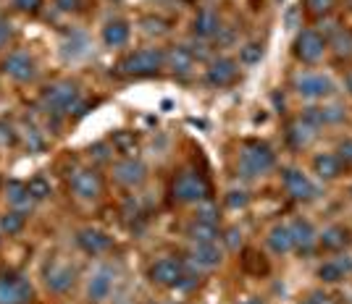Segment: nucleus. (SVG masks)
I'll use <instances>...</instances> for the list:
<instances>
[{"instance_id": "nucleus-1", "label": "nucleus", "mask_w": 352, "mask_h": 304, "mask_svg": "<svg viewBox=\"0 0 352 304\" xmlns=\"http://www.w3.org/2000/svg\"><path fill=\"white\" fill-rule=\"evenodd\" d=\"M82 97L79 92V84L72 82V79H60V82H53L43 89L40 100H43V108L50 113V116H63V113H72L76 108V102Z\"/></svg>"}, {"instance_id": "nucleus-2", "label": "nucleus", "mask_w": 352, "mask_h": 304, "mask_svg": "<svg viewBox=\"0 0 352 304\" xmlns=\"http://www.w3.org/2000/svg\"><path fill=\"white\" fill-rule=\"evenodd\" d=\"M274 165H276V152L265 145V142L248 139L242 145V152H239V174L245 176V178H255V176L268 174Z\"/></svg>"}, {"instance_id": "nucleus-3", "label": "nucleus", "mask_w": 352, "mask_h": 304, "mask_svg": "<svg viewBox=\"0 0 352 304\" xmlns=\"http://www.w3.org/2000/svg\"><path fill=\"white\" fill-rule=\"evenodd\" d=\"M166 66V53L161 47H142V50H134L126 58H121L118 63V73L124 76H155Z\"/></svg>"}, {"instance_id": "nucleus-4", "label": "nucleus", "mask_w": 352, "mask_h": 304, "mask_svg": "<svg viewBox=\"0 0 352 304\" xmlns=\"http://www.w3.org/2000/svg\"><path fill=\"white\" fill-rule=\"evenodd\" d=\"M171 197L176 202L197 204L210 197V184L206 181V176L197 171H182L171 184Z\"/></svg>"}, {"instance_id": "nucleus-5", "label": "nucleus", "mask_w": 352, "mask_h": 304, "mask_svg": "<svg viewBox=\"0 0 352 304\" xmlns=\"http://www.w3.org/2000/svg\"><path fill=\"white\" fill-rule=\"evenodd\" d=\"M34 299L30 278L16 270H0V304H30Z\"/></svg>"}, {"instance_id": "nucleus-6", "label": "nucleus", "mask_w": 352, "mask_h": 304, "mask_svg": "<svg viewBox=\"0 0 352 304\" xmlns=\"http://www.w3.org/2000/svg\"><path fill=\"white\" fill-rule=\"evenodd\" d=\"M69 187H72L76 200L95 202V200H100L105 184H103L100 171H95V168H76V171L69 176Z\"/></svg>"}, {"instance_id": "nucleus-7", "label": "nucleus", "mask_w": 352, "mask_h": 304, "mask_svg": "<svg viewBox=\"0 0 352 304\" xmlns=\"http://www.w3.org/2000/svg\"><path fill=\"white\" fill-rule=\"evenodd\" d=\"M147 278H150L153 283H158V286H168V289H174V286H184L187 268H184V262L182 260H174V257H161V260H155L153 265H150Z\"/></svg>"}, {"instance_id": "nucleus-8", "label": "nucleus", "mask_w": 352, "mask_h": 304, "mask_svg": "<svg viewBox=\"0 0 352 304\" xmlns=\"http://www.w3.org/2000/svg\"><path fill=\"white\" fill-rule=\"evenodd\" d=\"M281 184L287 189V194H289L292 200H297V202H313V200L321 194L318 187H316L300 168H284V171H281Z\"/></svg>"}, {"instance_id": "nucleus-9", "label": "nucleus", "mask_w": 352, "mask_h": 304, "mask_svg": "<svg viewBox=\"0 0 352 304\" xmlns=\"http://www.w3.org/2000/svg\"><path fill=\"white\" fill-rule=\"evenodd\" d=\"M45 286L53 294H66L76 286V268L63 260H53L45 265Z\"/></svg>"}, {"instance_id": "nucleus-10", "label": "nucleus", "mask_w": 352, "mask_h": 304, "mask_svg": "<svg viewBox=\"0 0 352 304\" xmlns=\"http://www.w3.org/2000/svg\"><path fill=\"white\" fill-rule=\"evenodd\" d=\"M326 53V40H323L318 32L305 30L297 34L294 40V58L302 60V63H318Z\"/></svg>"}, {"instance_id": "nucleus-11", "label": "nucleus", "mask_w": 352, "mask_h": 304, "mask_svg": "<svg viewBox=\"0 0 352 304\" xmlns=\"http://www.w3.org/2000/svg\"><path fill=\"white\" fill-rule=\"evenodd\" d=\"M3 71L8 73L14 82L27 84V82H32L37 76V63H34V58H32L30 53L14 50V53H8L6 60H3Z\"/></svg>"}, {"instance_id": "nucleus-12", "label": "nucleus", "mask_w": 352, "mask_h": 304, "mask_svg": "<svg viewBox=\"0 0 352 304\" xmlns=\"http://www.w3.org/2000/svg\"><path fill=\"white\" fill-rule=\"evenodd\" d=\"M113 178H116V184H121V187L137 189L140 184H145L147 165L142 163V160H137V158L118 160L116 165H113Z\"/></svg>"}, {"instance_id": "nucleus-13", "label": "nucleus", "mask_w": 352, "mask_h": 304, "mask_svg": "<svg viewBox=\"0 0 352 304\" xmlns=\"http://www.w3.org/2000/svg\"><path fill=\"white\" fill-rule=\"evenodd\" d=\"M294 89L300 97H308V100H318V97H329L334 92V82L323 73H302L297 82H294Z\"/></svg>"}, {"instance_id": "nucleus-14", "label": "nucleus", "mask_w": 352, "mask_h": 304, "mask_svg": "<svg viewBox=\"0 0 352 304\" xmlns=\"http://www.w3.org/2000/svg\"><path fill=\"white\" fill-rule=\"evenodd\" d=\"M113 283H116V270L111 265H100L87 283V299L89 302H105L113 291Z\"/></svg>"}, {"instance_id": "nucleus-15", "label": "nucleus", "mask_w": 352, "mask_h": 304, "mask_svg": "<svg viewBox=\"0 0 352 304\" xmlns=\"http://www.w3.org/2000/svg\"><path fill=\"white\" fill-rule=\"evenodd\" d=\"M208 84H213V87H232L236 84V79H239V63L234 58H219L210 63V69L206 73Z\"/></svg>"}, {"instance_id": "nucleus-16", "label": "nucleus", "mask_w": 352, "mask_h": 304, "mask_svg": "<svg viewBox=\"0 0 352 304\" xmlns=\"http://www.w3.org/2000/svg\"><path fill=\"white\" fill-rule=\"evenodd\" d=\"M76 244L82 252L98 257V255H105L113 249V239L100 229H82V231H76Z\"/></svg>"}, {"instance_id": "nucleus-17", "label": "nucleus", "mask_w": 352, "mask_h": 304, "mask_svg": "<svg viewBox=\"0 0 352 304\" xmlns=\"http://www.w3.org/2000/svg\"><path fill=\"white\" fill-rule=\"evenodd\" d=\"M316 137H318V126H313L305 116L294 118V121L287 124V142H289V147H294V150L310 147L316 142Z\"/></svg>"}, {"instance_id": "nucleus-18", "label": "nucleus", "mask_w": 352, "mask_h": 304, "mask_svg": "<svg viewBox=\"0 0 352 304\" xmlns=\"http://www.w3.org/2000/svg\"><path fill=\"white\" fill-rule=\"evenodd\" d=\"M289 231H292V239H294V249H297L300 255L316 252V246H318V233H316L310 220L297 218V220L289 223Z\"/></svg>"}, {"instance_id": "nucleus-19", "label": "nucleus", "mask_w": 352, "mask_h": 304, "mask_svg": "<svg viewBox=\"0 0 352 304\" xmlns=\"http://www.w3.org/2000/svg\"><path fill=\"white\" fill-rule=\"evenodd\" d=\"M344 160L339 158L337 152H318L313 158V174L318 176L321 181H334L339 176L344 174Z\"/></svg>"}, {"instance_id": "nucleus-20", "label": "nucleus", "mask_w": 352, "mask_h": 304, "mask_svg": "<svg viewBox=\"0 0 352 304\" xmlns=\"http://www.w3.org/2000/svg\"><path fill=\"white\" fill-rule=\"evenodd\" d=\"M221 260H223V255H221L216 242L213 244H195L190 252V262L200 270H213L221 265Z\"/></svg>"}, {"instance_id": "nucleus-21", "label": "nucleus", "mask_w": 352, "mask_h": 304, "mask_svg": "<svg viewBox=\"0 0 352 304\" xmlns=\"http://www.w3.org/2000/svg\"><path fill=\"white\" fill-rule=\"evenodd\" d=\"M192 66H195V53L187 45H176L166 53V69H171V73H176V76L190 73Z\"/></svg>"}, {"instance_id": "nucleus-22", "label": "nucleus", "mask_w": 352, "mask_h": 304, "mask_svg": "<svg viewBox=\"0 0 352 304\" xmlns=\"http://www.w3.org/2000/svg\"><path fill=\"white\" fill-rule=\"evenodd\" d=\"M219 32H221V19L216 11H210V8L197 11L195 21H192V34H195V37L208 40V37H216Z\"/></svg>"}, {"instance_id": "nucleus-23", "label": "nucleus", "mask_w": 352, "mask_h": 304, "mask_svg": "<svg viewBox=\"0 0 352 304\" xmlns=\"http://www.w3.org/2000/svg\"><path fill=\"white\" fill-rule=\"evenodd\" d=\"M302 116L308 118L313 126H326V124H339L344 121L347 113L342 105H321V108H308Z\"/></svg>"}, {"instance_id": "nucleus-24", "label": "nucleus", "mask_w": 352, "mask_h": 304, "mask_svg": "<svg viewBox=\"0 0 352 304\" xmlns=\"http://www.w3.org/2000/svg\"><path fill=\"white\" fill-rule=\"evenodd\" d=\"M129 34H132L129 21H124V19H111L103 27V43L108 45V47H124V45L129 43Z\"/></svg>"}, {"instance_id": "nucleus-25", "label": "nucleus", "mask_w": 352, "mask_h": 304, "mask_svg": "<svg viewBox=\"0 0 352 304\" xmlns=\"http://www.w3.org/2000/svg\"><path fill=\"white\" fill-rule=\"evenodd\" d=\"M350 273H352L350 257H344V260L342 257L339 260H329L318 268V278H321L323 283H339V281H344Z\"/></svg>"}, {"instance_id": "nucleus-26", "label": "nucleus", "mask_w": 352, "mask_h": 304, "mask_svg": "<svg viewBox=\"0 0 352 304\" xmlns=\"http://www.w3.org/2000/svg\"><path fill=\"white\" fill-rule=\"evenodd\" d=\"M347 244H350V231L344 226H329L318 236V246L329 249V252H339V249H344Z\"/></svg>"}, {"instance_id": "nucleus-27", "label": "nucleus", "mask_w": 352, "mask_h": 304, "mask_svg": "<svg viewBox=\"0 0 352 304\" xmlns=\"http://www.w3.org/2000/svg\"><path fill=\"white\" fill-rule=\"evenodd\" d=\"M268 246H271V252L274 255H287V252H292L294 249V239H292V231H289V226H274L271 231H268Z\"/></svg>"}, {"instance_id": "nucleus-28", "label": "nucleus", "mask_w": 352, "mask_h": 304, "mask_svg": "<svg viewBox=\"0 0 352 304\" xmlns=\"http://www.w3.org/2000/svg\"><path fill=\"white\" fill-rule=\"evenodd\" d=\"M187 236H190L192 244H213V242L219 239V226L195 220L190 229H187Z\"/></svg>"}, {"instance_id": "nucleus-29", "label": "nucleus", "mask_w": 352, "mask_h": 304, "mask_svg": "<svg viewBox=\"0 0 352 304\" xmlns=\"http://www.w3.org/2000/svg\"><path fill=\"white\" fill-rule=\"evenodd\" d=\"M6 197H8V202L14 204V207H19V210H24V207H30V204L34 202L30 194V187H27L24 181H8Z\"/></svg>"}, {"instance_id": "nucleus-30", "label": "nucleus", "mask_w": 352, "mask_h": 304, "mask_svg": "<svg viewBox=\"0 0 352 304\" xmlns=\"http://www.w3.org/2000/svg\"><path fill=\"white\" fill-rule=\"evenodd\" d=\"M24 226H27V213L24 210H11V213L0 215V233H6V236L21 233Z\"/></svg>"}, {"instance_id": "nucleus-31", "label": "nucleus", "mask_w": 352, "mask_h": 304, "mask_svg": "<svg viewBox=\"0 0 352 304\" xmlns=\"http://www.w3.org/2000/svg\"><path fill=\"white\" fill-rule=\"evenodd\" d=\"M331 50L339 60H350L352 58V30H339L331 37Z\"/></svg>"}, {"instance_id": "nucleus-32", "label": "nucleus", "mask_w": 352, "mask_h": 304, "mask_svg": "<svg viewBox=\"0 0 352 304\" xmlns=\"http://www.w3.org/2000/svg\"><path fill=\"white\" fill-rule=\"evenodd\" d=\"M111 145H113V150H118L121 155H132L134 150H137V134L134 131H113V137H111Z\"/></svg>"}, {"instance_id": "nucleus-33", "label": "nucleus", "mask_w": 352, "mask_h": 304, "mask_svg": "<svg viewBox=\"0 0 352 304\" xmlns=\"http://www.w3.org/2000/svg\"><path fill=\"white\" fill-rule=\"evenodd\" d=\"M195 220L219 226V207H216V202H213L210 197H208V200H203V202H197V210H195Z\"/></svg>"}, {"instance_id": "nucleus-34", "label": "nucleus", "mask_w": 352, "mask_h": 304, "mask_svg": "<svg viewBox=\"0 0 352 304\" xmlns=\"http://www.w3.org/2000/svg\"><path fill=\"white\" fill-rule=\"evenodd\" d=\"M261 58H263V45L261 43H248L239 50V63H245V66H255V63H261Z\"/></svg>"}, {"instance_id": "nucleus-35", "label": "nucleus", "mask_w": 352, "mask_h": 304, "mask_svg": "<svg viewBox=\"0 0 352 304\" xmlns=\"http://www.w3.org/2000/svg\"><path fill=\"white\" fill-rule=\"evenodd\" d=\"M27 187H30L32 200H47V197H50V181H47L45 176H34V178H30Z\"/></svg>"}, {"instance_id": "nucleus-36", "label": "nucleus", "mask_w": 352, "mask_h": 304, "mask_svg": "<svg viewBox=\"0 0 352 304\" xmlns=\"http://www.w3.org/2000/svg\"><path fill=\"white\" fill-rule=\"evenodd\" d=\"M16 142H19V131L8 121H0V147H14Z\"/></svg>"}, {"instance_id": "nucleus-37", "label": "nucleus", "mask_w": 352, "mask_h": 304, "mask_svg": "<svg viewBox=\"0 0 352 304\" xmlns=\"http://www.w3.org/2000/svg\"><path fill=\"white\" fill-rule=\"evenodd\" d=\"M142 27H145L147 34H166V32H168V24H166L163 19H158V16H147V19H142Z\"/></svg>"}, {"instance_id": "nucleus-38", "label": "nucleus", "mask_w": 352, "mask_h": 304, "mask_svg": "<svg viewBox=\"0 0 352 304\" xmlns=\"http://www.w3.org/2000/svg\"><path fill=\"white\" fill-rule=\"evenodd\" d=\"M305 8L313 16H326L334 8V0H305Z\"/></svg>"}, {"instance_id": "nucleus-39", "label": "nucleus", "mask_w": 352, "mask_h": 304, "mask_svg": "<svg viewBox=\"0 0 352 304\" xmlns=\"http://www.w3.org/2000/svg\"><path fill=\"white\" fill-rule=\"evenodd\" d=\"M14 5L21 11V14H30V16H37L43 11L45 0H14Z\"/></svg>"}, {"instance_id": "nucleus-40", "label": "nucleus", "mask_w": 352, "mask_h": 304, "mask_svg": "<svg viewBox=\"0 0 352 304\" xmlns=\"http://www.w3.org/2000/svg\"><path fill=\"white\" fill-rule=\"evenodd\" d=\"M250 197L248 191H242V189H232L229 194H226V204L232 207V210H236V207H248Z\"/></svg>"}, {"instance_id": "nucleus-41", "label": "nucleus", "mask_w": 352, "mask_h": 304, "mask_svg": "<svg viewBox=\"0 0 352 304\" xmlns=\"http://www.w3.org/2000/svg\"><path fill=\"white\" fill-rule=\"evenodd\" d=\"M223 242H226V246H229L232 252H239L245 239H242V231H239V229H229V231H226V236H223Z\"/></svg>"}, {"instance_id": "nucleus-42", "label": "nucleus", "mask_w": 352, "mask_h": 304, "mask_svg": "<svg viewBox=\"0 0 352 304\" xmlns=\"http://www.w3.org/2000/svg\"><path fill=\"white\" fill-rule=\"evenodd\" d=\"M53 3L58 5L60 11H66V14H79L82 5H85V0H53Z\"/></svg>"}, {"instance_id": "nucleus-43", "label": "nucleus", "mask_w": 352, "mask_h": 304, "mask_svg": "<svg viewBox=\"0 0 352 304\" xmlns=\"http://www.w3.org/2000/svg\"><path fill=\"white\" fill-rule=\"evenodd\" d=\"M337 155L344 160V165H352V139H342V142H339Z\"/></svg>"}, {"instance_id": "nucleus-44", "label": "nucleus", "mask_w": 352, "mask_h": 304, "mask_svg": "<svg viewBox=\"0 0 352 304\" xmlns=\"http://www.w3.org/2000/svg\"><path fill=\"white\" fill-rule=\"evenodd\" d=\"M14 37V30H11V24L0 16V45H8V40Z\"/></svg>"}, {"instance_id": "nucleus-45", "label": "nucleus", "mask_w": 352, "mask_h": 304, "mask_svg": "<svg viewBox=\"0 0 352 304\" xmlns=\"http://www.w3.org/2000/svg\"><path fill=\"white\" fill-rule=\"evenodd\" d=\"M310 299H313L316 304H339L337 296H331V294H323V291H313V294H310Z\"/></svg>"}, {"instance_id": "nucleus-46", "label": "nucleus", "mask_w": 352, "mask_h": 304, "mask_svg": "<svg viewBox=\"0 0 352 304\" xmlns=\"http://www.w3.org/2000/svg\"><path fill=\"white\" fill-rule=\"evenodd\" d=\"M89 152H95V158H98V160H108V147H105V145H95Z\"/></svg>"}, {"instance_id": "nucleus-47", "label": "nucleus", "mask_w": 352, "mask_h": 304, "mask_svg": "<svg viewBox=\"0 0 352 304\" xmlns=\"http://www.w3.org/2000/svg\"><path fill=\"white\" fill-rule=\"evenodd\" d=\"M344 87H347V92L352 95V71L347 73V76H344Z\"/></svg>"}, {"instance_id": "nucleus-48", "label": "nucleus", "mask_w": 352, "mask_h": 304, "mask_svg": "<svg viewBox=\"0 0 352 304\" xmlns=\"http://www.w3.org/2000/svg\"><path fill=\"white\" fill-rule=\"evenodd\" d=\"M239 304H263V302H261V299H255V296H252V299H245V302H239Z\"/></svg>"}, {"instance_id": "nucleus-49", "label": "nucleus", "mask_w": 352, "mask_h": 304, "mask_svg": "<svg viewBox=\"0 0 352 304\" xmlns=\"http://www.w3.org/2000/svg\"><path fill=\"white\" fill-rule=\"evenodd\" d=\"M300 304H316V302H313V299H310V296H308V299H302V302H300Z\"/></svg>"}, {"instance_id": "nucleus-50", "label": "nucleus", "mask_w": 352, "mask_h": 304, "mask_svg": "<svg viewBox=\"0 0 352 304\" xmlns=\"http://www.w3.org/2000/svg\"><path fill=\"white\" fill-rule=\"evenodd\" d=\"M0 187H3V181H0Z\"/></svg>"}, {"instance_id": "nucleus-51", "label": "nucleus", "mask_w": 352, "mask_h": 304, "mask_svg": "<svg viewBox=\"0 0 352 304\" xmlns=\"http://www.w3.org/2000/svg\"><path fill=\"white\" fill-rule=\"evenodd\" d=\"M350 194H352V189H350Z\"/></svg>"}]
</instances>
